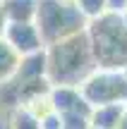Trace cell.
I'll list each match as a JSON object with an SVG mask.
<instances>
[{"instance_id":"obj_1","label":"cell","mask_w":127,"mask_h":129,"mask_svg":"<svg viewBox=\"0 0 127 129\" xmlns=\"http://www.w3.org/2000/svg\"><path fill=\"white\" fill-rule=\"evenodd\" d=\"M46 79L50 86H79L96 69L86 31L46 46Z\"/></svg>"},{"instance_id":"obj_2","label":"cell","mask_w":127,"mask_h":129,"mask_svg":"<svg viewBox=\"0 0 127 129\" xmlns=\"http://www.w3.org/2000/svg\"><path fill=\"white\" fill-rule=\"evenodd\" d=\"M86 36L96 67L125 69L127 67V26L118 12H103L86 22Z\"/></svg>"},{"instance_id":"obj_3","label":"cell","mask_w":127,"mask_h":129,"mask_svg":"<svg viewBox=\"0 0 127 129\" xmlns=\"http://www.w3.org/2000/svg\"><path fill=\"white\" fill-rule=\"evenodd\" d=\"M43 46L67 38L86 29V19L72 0H36V14H34Z\"/></svg>"},{"instance_id":"obj_4","label":"cell","mask_w":127,"mask_h":129,"mask_svg":"<svg viewBox=\"0 0 127 129\" xmlns=\"http://www.w3.org/2000/svg\"><path fill=\"white\" fill-rule=\"evenodd\" d=\"M77 88L91 108L110 105V103H127V77L122 74V69L96 67Z\"/></svg>"},{"instance_id":"obj_5","label":"cell","mask_w":127,"mask_h":129,"mask_svg":"<svg viewBox=\"0 0 127 129\" xmlns=\"http://www.w3.org/2000/svg\"><path fill=\"white\" fill-rule=\"evenodd\" d=\"M3 41L17 53L19 57L43 50V41L34 22H7L3 31Z\"/></svg>"},{"instance_id":"obj_6","label":"cell","mask_w":127,"mask_h":129,"mask_svg":"<svg viewBox=\"0 0 127 129\" xmlns=\"http://www.w3.org/2000/svg\"><path fill=\"white\" fill-rule=\"evenodd\" d=\"M48 101H50L53 112L58 115H89L91 112V105L82 98L77 86H50Z\"/></svg>"},{"instance_id":"obj_7","label":"cell","mask_w":127,"mask_h":129,"mask_svg":"<svg viewBox=\"0 0 127 129\" xmlns=\"http://www.w3.org/2000/svg\"><path fill=\"white\" fill-rule=\"evenodd\" d=\"M125 103H110V105L91 108L89 112V127L91 129H118L122 120Z\"/></svg>"},{"instance_id":"obj_8","label":"cell","mask_w":127,"mask_h":129,"mask_svg":"<svg viewBox=\"0 0 127 129\" xmlns=\"http://www.w3.org/2000/svg\"><path fill=\"white\" fill-rule=\"evenodd\" d=\"M7 22H34L36 0H0Z\"/></svg>"},{"instance_id":"obj_9","label":"cell","mask_w":127,"mask_h":129,"mask_svg":"<svg viewBox=\"0 0 127 129\" xmlns=\"http://www.w3.org/2000/svg\"><path fill=\"white\" fill-rule=\"evenodd\" d=\"M19 60H22V57L0 38V86H5V84L14 77V72H17V67H19Z\"/></svg>"},{"instance_id":"obj_10","label":"cell","mask_w":127,"mask_h":129,"mask_svg":"<svg viewBox=\"0 0 127 129\" xmlns=\"http://www.w3.org/2000/svg\"><path fill=\"white\" fill-rule=\"evenodd\" d=\"M10 129H41V122L27 108L17 105L12 110V115H10Z\"/></svg>"},{"instance_id":"obj_11","label":"cell","mask_w":127,"mask_h":129,"mask_svg":"<svg viewBox=\"0 0 127 129\" xmlns=\"http://www.w3.org/2000/svg\"><path fill=\"white\" fill-rule=\"evenodd\" d=\"M72 3H74V7L84 14L86 22L101 17L103 12H108V10H106V0H72Z\"/></svg>"},{"instance_id":"obj_12","label":"cell","mask_w":127,"mask_h":129,"mask_svg":"<svg viewBox=\"0 0 127 129\" xmlns=\"http://www.w3.org/2000/svg\"><path fill=\"white\" fill-rule=\"evenodd\" d=\"M106 10L108 12H125L127 10V0H106Z\"/></svg>"},{"instance_id":"obj_13","label":"cell","mask_w":127,"mask_h":129,"mask_svg":"<svg viewBox=\"0 0 127 129\" xmlns=\"http://www.w3.org/2000/svg\"><path fill=\"white\" fill-rule=\"evenodd\" d=\"M118 129H127V103H125V108H122V120H120V127Z\"/></svg>"},{"instance_id":"obj_14","label":"cell","mask_w":127,"mask_h":129,"mask_svg":"<svg viewBox=\"0 0 127 129\" xmlns=\"http://www.w3.org/2000/svg\"><path fill=\"white\" fill-rule=\"evenodd\" d=\"M5 24H7V19H5V14H3V5H0V38H3V31H5Z\"/></svg>"},{"instance_id":"obj_15","label":"cell","mask_w":127,"mask_h":129,"mask_svg":"<svg viewBox=\"0 0 127 129\" xmlns=\"http://www.w3.org/2000/svg\"><path fill=\"white\" fill-rule=\"evenodd\" d=\"M120 17H122V22H125V26H127V10H125V12H120Z\"/></svg>"},{"instance_id":"obj_16","label":"cell","mask_w":127,"mask_h":129,"mask_svg":"<svg viewBox=\"0 0 127 129\" xmlns=\"http://www.w3.org/2000/svg\"><path fill=\"white\" fill-rule=\"evenodd\" d=\"M0 127H3V124H0Z\"/></svg>"}]
</instances>
